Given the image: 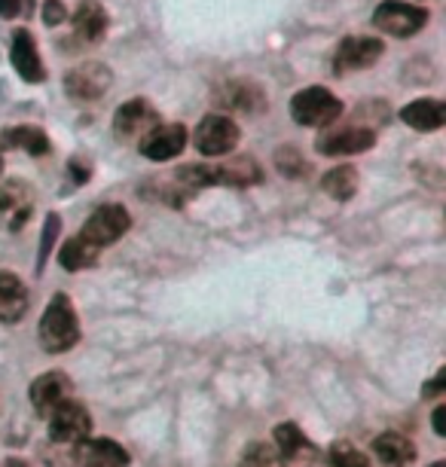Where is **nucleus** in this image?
<instances>
[{
	"label": "nucleus",
	"mask_w": 446,
	"mask_h": 467,
	"mask_svg": "<svg viewBox=\"0 0 446 467\" xmlns=\"http://www.w3.org/2000/svg\"><path fill=\"white\" fill-rule=\"evenodd\" d=\"M174 181L187 190H205V187H251L264 181V171L254 156H235L230 162L217 165H183L174 174Z\"/></svg>",
	"instance_id": "obj_1"
},
{
	"label": "nucleus",
	"mask_w": 446,
	"mask_h": 467,
	"mask_svg": "<svg viewBox=\"0 0 446 467\" xmlns=\"http://www.w3.org/2000/svg\"><path fill=\"white\" fill-rule=\"evenodd\" d=\"M40 346L49 351V355H61V351H71L77 342H80V321H77V312L71 306V299L65 294L52 296L47 312L40 318Z\"/></svg>",
	"instance_id": "obj_2"
},
{
	"label": "nucleus",
	"mask_w": 446,
	"mask_h": 467,
	"mask_svg": "<svg viewBox=\"0 0 446 467\" xmlns=\"http://www.w3.org/2000/svg\"><path fill=\"white\" fill-rule=\"evenodd\" d=\"M291 117L296 126L309 129L334 126L343 117V101L330 89H325V86H309V89H300L291 99Z\"/></svg>",
	"instance_id": "obj_3"
},
{
	"label": "nucleus",
	"mask_w": 446,
	"mask_h": 467,
	"mask_svg": "<svg viewBox=\"0 0 446 467\" xmlns=\"http://www.w3.org/2000/svg\"><path fill=\"white\" fill-rule=\"evenodd\" d=\"M373 25L389 37H413L428 25V10L416 4H404V0H386L376 6Z\"/></svg>",
	"instance_id": "obj_4"
},
{
	"label": "nucleus",
	"mask_w": 446,
	"mask_h": 467,
	"mask_svg": "<svg viewBox=\"0 0 446 467\" xmlns=\"http://www.w3.org/2000/svg\"><path fill=\"white\" fill-rule=\"evenodd\" d=\"M113 86V74L101 61H83L65 74V92L74 101H99Z\"/></svg>",
	"instance_id": "obj_5"
},
{
	"label": "nucleus",
	"mask_w": 446,
	"mask_h": 467,
	"mask_svg": "<svg viewBox=\"0 0 446 467\" xmlns=\"http://www.w3.org/2000/svg\"><path fill=\"white\" fill-rule=\"evenodd\" d=\"M239 138H242V131L235 126L233 117H226V113H212V117H205L196 126L193 144L202 156H226L235 150Z\"/></svg>",
	"instance_id": "obj_6"
},
{
	"label": "nucleus",
	"mask_w": 446,
	"mask_h": 467,
	"mask_svg": "<svg viewBox=\"0 0 446 467\" xmlns=\"http://www.w3.org/2000/svg\"><path fill=\"white\" fill-rule=\"evenodd\" d=\"M129 226H132V217H129V211L122 205H101L92 211V217L86 220L83 226V239L95 244V248H108V244L119 242L122 235L129 233Z\"/></svg>",
	"instance_id": "obj_7"
},
{
	"label": "nucleus",
	"mask_w": 446,
	"mask_h": 467,
	"mask_svg": "<svg viewBox=\"0 0 446 467\" xmlns=\"http://www.w3.org/2000/svg\"><path fill=\"white\" fill-rule=\"evenodd\" d=\"M214 104L221 110H226V117H230V113L260 117V113L266 110V92L254 80H230L214 92Z\"/></svg>",
	"instance_id": "obj_8"
},
{
	"label": "nucleus",
	"mask_w": 446,
	"mask_h": 467,
	"mask_svg": "<svg viewBox=\"0 0 446 467\" xmlns=\"http://www.w3.org/2000/svg\"><path fill=\"white\" fill-rule=\"evenodd\" d=\"M386 52V43L376 37H343L334 52V70L337 77L352 74V70H367Z\"/></svg>",
	"instance_id": "obj_9"
},
{
	"label": "nucleus",
	"mask_w": 446,
	"mask_h": 467,
	"mask_svg": "<svg viewBox=\"0 0 446 467\" xmlns=\"http://www.w3.org/2000/svg\"><path fill=\"white\" fill-rule=\"evenodd\" d=\"M89 428H92L89 412L77 400H61L49 412V437L56 443H80V440L89 437Z\"/></svg>",
	"instance_id": "obj_10"
},
{
	"label": "nucleus",
	"mask_w": 446,
	"mask_h": 467,
	"mask_svg": "<svg viewBox=\"0 0 446 467\" xmlns=\"http://www.w3.org/2000/svg\"><path fill=\"white\" fill-rule=\"evenodd\" d=\"M156 126H160V113L144 99H132V101L119 104L117 117H113V131H117V138L122 140L144 138L147 131H153Z\"/></svg>",
	"instance_id": "obj_11"
},
{
	"label": "nucleus",
	"mask_w": 446,
	"mask_h": 467,
	"mask_svg": "<svg viewBox=\"0 0 446 467\" xmlns=\"http://www.w3.org/2000/svg\"><path fill=\"white\" fill-rule=\"evenodd\" d=\"M376 144V131L367 126H346V129H330L318 138L315 150L325 156H355L364 153Z\"/></svg>",
	"instance_id": "obj_12"
},
{
	"label": "nucleus",
	"mask_w": 446,
	"mask_h": 467,
	"mask_svg": "<svg viewBox=\"0 0 446 467\" xmlns=\"http://www.w3.org/2000/svg\"><path fill=\"white\" fill-rule=\"evenodd\" d=\"M187 147V129L181 122H169V126H156L141 138V156L153 162H169L174 156L183 153Z\"/></svg>",
	"instance_id": "obj_13"
},
{
	"label": "nucleus",
	"mask_w": 446,
	"mask_h": 467,
	"mask_svg": "<svg viewBox=\"0 0 446 467\" xmlns=\"http://www.w3.org/2000/svg\"><path fill=\"white\" fill-rule=\"evenodd\" d=\"M10 61H13V67L19 70L22 80H28V83L47 80V67H43L40 49H37V43H34V34L28 28H16L13 31Z\"/></svg>",
	"instance_id": "obj_14"
},
{
	"label": "nucleus",
	"mask_w": 446,
	"mask_h": 467,
	"mask_svg": "<svg viewBox=\"0 0 446 467\" xmlns=\"http://www.w3.org/2000/svg\"><path fill=\"white\" fill-rule=\"evenodd\" d=\"M74 458H77V464H80V467H126L129 462H132L129 452L117 443V440H104V437L80 440V443H77Z\"/></svg>",
	"instance_id": "obj_15"
},
{
	"label": "nucleus",
	"mask_w": 446,
	"mask_h": 467,
	"mask_svg": "<svg viewBox=\"0 0 446 467\" xmlns=\"http://www.w3.org/2000/svg\"><path fill=\"white\" fill-rule=\"evenodd\" d=\"M67 391H71L67 376L58 373V369H52V373H43V376L34 379L28 398H31L34 410H37L40 416H49V412L56 410L61 400H67Z\"/></svg>",
	"instance_id": "obj_16"
},
{
	"label": "nucleus",
	"mask_w": 446,
	"mask_h": 467,
	"mask_svg": "<svg viewBox=\"0 0 446 467\" xmlns=\"http://www.w3.org/2000/svg\"><path fill=\"white\" fill-rule=\"evenodd\" d=\"M25 312H28V287L13 272H0V321L16 324L25 318Z\"/></svg>",
	"instance_id": "obj_17"
},
{
	"label": "nucleus",
	"mask_w": 446,
	"mask_h": 467,
	"mask_svg": "<svg viewBox=\"0 0 446 467\" xmlns=\"http://www.w3.org/2000/svg\"><path fill=\"white\" fill-rule=\"evenodd\" d=\"M71 22H74V34L83 43H99L108 34V10H104L99 0H83Z\"/></svg>",
	"instance_id": "obj_18"
},
{
	"label": "nucleus",
	"mask_w": 446,
	"mask_h": 467,
	"mask_svg": "<svg viewBox=\"0 0 446 467\" xmlns=\"http://www.w3.org/2000/svg\"><path fill=\"white\" fill-rule=\"evenodd\" d=\"M400 119L416 131H437L446 122V104L437 99H419L400 110Z\"/></svg>",
	"instance_id": "obj_19"
},
{
	"label": "nucleus",
	"mask_w": 446,
	"mask_h": 467,
	"mask_svg": "<svg viewBox=\"0 0 446 467\" xmlns=\"http://www.w3.org/2000/svg\"><path fill=\"white\" fill-rule=\"evenodd\" d=\"M31 214V196L19 181L0 187V220L10 229H19Z\"/></svg>",
	"instance_id": "obj_20"
},
{
	"label": "nucleus",
	"mask_w": 446,
	"mask_h": 467,
	"mask_svg": "<svg viewBox=\"0 0 446 467\" xmlns=\"http://www.w3.org/2000/svg\"><path fill=\"white\" fill-rule=\"evenodd\" d=\"M373 452L386 467H407L413 464L416 458V446L410 443L404 434H379L373 440Z\"/></svg>",
	"instance_id": "obj_21"
},
{
	"label": "nucleus",
	"mask_w": 446,
	"mask_h": 467,
	"mask_svg": "<svg viewBox=\"0 0 446 467\" xmlns=\"http://www.w3.org/2000/svg\"><path fill=\"white\" fill-rule=\"evenodd\" d=\"M0 147L25 150V153H31V156H47L49 138H47V131L37 126H13V129L0 131Z\"/></svg>",
	"instance_id": "obj_22"
},
{
	"label": "nucleus",
	"mask_w": 446,
	"mask_h": 467,
	"mask_svg": "<svg viewBox=\"0 0 446 467\" xmlns=\"http://www.w3.org/2000/svg\"><path fill=\"white\" fill-rule=\"evenodd\" d=\"M358 183H361V178H358L355 165H337V169H330L325 178H321V190H325L330 199L348 202L358 192Z\"/></svg>",
	"instance_id": "obj_23"
},
{
	"label": "nucleus",
	"mask_w": 446,
	"mask_h": 467,
	"mask_svg": "<svg viewBox=\"0 0 446 467\" xmlns=\"http://www.w3.org/2000/svg\"><path fill=\"white\" fill-rule=\"evenodd\" d=\"M95 260H99V248L86 242L83 235H74V239H67L65 244H61V251H58V263L67 272L89 269Z\"/></svg>",
	"instance_id": "obj_24"
},
{
	"label": "nucleus",
	"mask_w": 446,
	"mask_h": 467,
	"mask_svg": "<svg viewBox=\"0 0 446 467\" xmlns=\"http://www.w3.org/2000/svg\"><path fill=\"white\" fill-rule=\"evenodd\" d=\"M273 434H275V449L282 458H296L303 452H312L309 440H306V434L296 425H278Z\"/></svg>",
	"instance_id": "obj_25"
},
{
	"label": "nucleus",
	"mask_w": 446,
	"mask_h": 467,
	"mask_svg": "<svg viewBox=\"0 0 446 467\" xmlns=\"http://www.w3.org/2000/svg\"><path fill=\"white\" fill-rule=\"evenodd\" d=\"M242 467H285V458L278 455L275 446L269 443H254L242 458Z\"/></svg>",
	"instance_id": "obj_26"
},
{
	"label": "nucleus",
	"mask_w": 446,
	"mask_h": 467,
	"mask_svg": "<svg viewBox=\"0 0 446 467\" xmlns=\"http://www.w3.org/2000/svg\"><path fill=\"white\" fill-rule=\"evenodd\" d=\"M275 165H278V171L287 174V178H306V174H309V162H306L300 156V150H294V147L278 150Z\"/></svg>",
	"instance_id": "obj_27"
},
{
	"label": "nucleus",
	"mask_w": 446,
	"mask_h": 467,
	"mask_svg": "<svg viewBox=\"0 0 446 467\" xmlns=\"http://www.w3.org/2000/svg\"><path fill=\"white\" fill-rule=\"evenodd\" d=\"M330 464L334 467H370V458H367L361 449H355L348 443H337L330 449Z\"/></svg>",
	"instance_id": "obj_28"
},
{
	"label": "nucleus",
	"mask_w": 446,
	"mask_h": 467,
	"mask_svg": "<svg viewBox=\"0 0 446 467\" xmlns=\"http://www.w3.org/2000/svg\"><path fill=\"white\" fill-rule=\"evenodd\" d=\"M58 229H61V217H58V214H49V217H47V226H43V248H40V269H43V263H47V260H49V251H52V242H56Z\"/></svg>",
	"instance_id": "obj_29"
},
{
	"label": "nucleus",
	"mask_w": 446,
	"mask_h": 467,
	"mask_svg": "<svg viewBox=\"0 0 446 467\" xmlns=\"http://www.w3.org/2000/svg\"><path fill=\"white\" fill-rule=\"evenodd\" d=\"M65 19H67V10L61 0H47V4H43V22H47L49 28H56V25H61Z\"/></svg>",
	"instance_id": "obj_30"
},
{
	"label": "nucleus",
	"mask_w": 446,
	"mask_h": 467,
	"mask_svg": "<svg viewBox=\"0 0 446 467\" xmlns=\"http://www.w3.org/2000/svg\"><path fill=\"white\" fill-rule=\"evenodd\" d=\"M25 10L22 0H0V19H16Z\"/></svg>",
	"instance_id": "obj_31"
},
{
	"label": "nucleus",
	"mask_w": 446,
	"mask_h": 467,
	"mask_svg": "<svg viewBox=\"0 0 446 467\" xmlns=\"http://www.w3.org/2000/svg\"><path fill=\"white\" fill-rule=\"evenodd\" d=\"M434 431H437V437H446V407L434 410Z\"/></svg>",
	"instance_id": "obj_32"
},
{
	"label": "nucleus",
	"mask_w": 446,
	"mask_h": 467,
	"mask_svg": "<svg viewBox=\"0 0 446 467\" xmlns=\"http://www.w3.org/2000/svg\"><path fill=\"white\" fill-rule=\"evenodd\" d=\"M443 379H446V376L441 373V376H437V379H434V382H428V388H425V391H422V398H431V394H437V391H443Z\"/></svg>",
	"instance_id": "obj_33"
},
{
	"label": "nucleus",
	"mask_w": 446,
	"mask_h": 467,
	"mask_svg": "<svg viewBox=\"0 0 446 467\" xmlns=\"http://www.w3.org/2000/svg\"><path fill=\"white\" fill-rule=\"evenodd\" d=\"M4 467H28V464H25L22 458H6V464H4Z\"/></svg>",
	"instance_id": "obj_34"
},
{
	"label": "nucleus",
	"mask_w": 446,
	"mask_h": 467,
	"mask_svg": "<svg viewBox=\"0 0 446 467\" xmlns=\"http://www.w3.org/2000/svg\"><path fill=\"white\" fill-rule=\"evenodd\" d=\"M431 467H446V462H437V464H431Z\"/></svg>",
	"instance_id": "obj_35"
},
{
	"label": "nucleus",
	"mask_w": 446,
	"mask_h": 467,
	"mask_svg": "<svg viewBox=\"0 0 446 467\" xmlns=\"http://www.w3.org/2000/svg\"><path fill=\"white\" fill-rule=\"evenodd\" d=\"M0 171H4V160H0Z\"/></svg>",
	"instance_id": "obj_36"
}]
</instances>
